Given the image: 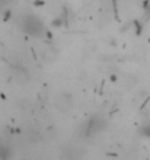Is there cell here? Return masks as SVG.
I'll list each match as a JSON object with an SVG mask.
<instances>
[{"mask_svg": "<svg viewBox=\"0 0 150 160\" xmlns=\"http://www.w3.org/2000/svg\"><path fill=\"white\" fill-rule=\"evenodd\" d=\"M23 28L26 29V32H29L32 35H41L42 31H44V26L39 22V19L32 16V15H29V16H26L23 19Z\"/></svg>", "mask_w": 150, "mask_h": 160, "instance_id": "1", "label": "cell"}, {"mask_svg": "<svg viewBox=\"0 0 150 160\" xmlns=\"http://www.w3.org/2000/svg\"><path fill=\"white\" fill-rule=\"evenodd\" d=\"M102 125H104V122L101 121L99 118H93L88 125V135H92V134H95V132H98V131L102 128Z\"/></svg>", "mask_w": 150, "mask_h": 160, "instance_id": "2", "label": "cell"}]
</instances>
